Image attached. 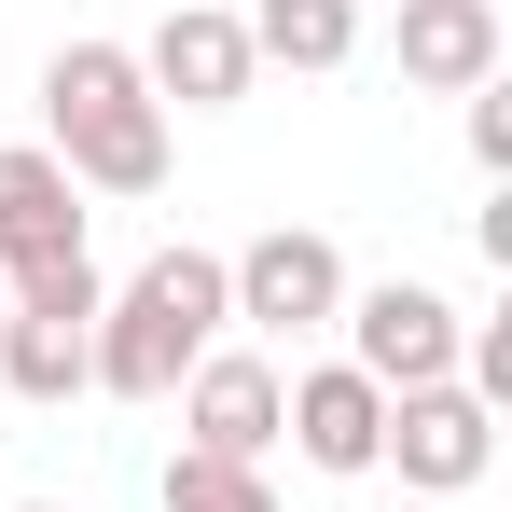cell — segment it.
<instances>
[{"instance_id": "9", "label": "cell", "mask_w": 512, "mask_h": 512, "mask_svg": "<svg viewBox=\"0 0 512 512\" xmlns=\"http://www.w3.org/2000/svg\"><path fill=\"white\" fill-rule=\"evenodd\" d=\"M180 443L194 457H277V360L263 346H208L194 374H180Z\"/></svg>"}, {"instance_id": "8", "label": "cell", "mask_w": 512, "mask_h": 512, "mask_svg": "<svg viewBox=\"0 0 512 512\" xmlns=\"http://www.w3.org/2000/svg\"><path fill=\"white\" fill-rule=\"evenodd\" d=\"M139 84H153V111H236L250 97V28L222 0H180L167 28L139 42Z\"/></svg>"}, {"instance_id": "6", "label": "cell", "mask_w": 512, "mask_h": 512, "mask_svg": "<svg viewBox=\"0 0 512 512\" xmlns=\"http://www.w3.org/2000/svg\"><path fill=\"white\" fill-rule=\"evenodd\" d=\"M346 291H360V277H346V250L319 222H277V236H250V250L222 263V305H236L250 333H319Z\"/></svg>"}, {"instance_id": "2", "label": "cell", "mask_w": 512, "mask_h": 512, "mask_svg": "<svg viewBox=\"0 0 512 512\" xmlns=\"http://www.w3.org/2000/svg\"><path fill=\"white\" fill-rule=\"evenodd\" d=\"M222 333H236L222 263H208V250H153L111 305H97V360H84V388H111V402H180V374H194Z\"/></svg>"}, {"instance_id": "5", "label": "cell", "mask_w": 512, "mask_h": 512, "mask_svg": "<svg viewBox=\"0 0 512 512\" xmlns=\"http://www.w3.org/2000/svg\"><path fill=\"white\" fill-rule=\"evenodd\" d=\"M374 471H402V499H471L485 471H499V416L471 402V388H402L388 402V443H374Z\"/></svg>"}, {"instance_id": "1", "label": "cell", "mask_w": 512, "mask_h": 512, "mask_svg": "<svg viewBox=\"0 0 512 512\" xmlns=\"http://www.w3.org/2000/svg\"><path fill=\"white\" fill-rule=\"evenodd\" d=\"M42 153L70 167V194H167V111H153L125 42H56V70H42Z\"/></svg>"}, {"instance_id": "7", "label": "cell", "mask_w": 512, "mask_h": 512, "mask_svg": "<svg viewBox=\"0 0 512 512\" xmlns=\"http://www.w3.org/2000/svg\"><path fill=\"white\" fill-rule=\"evenodd\" d=\"M277 443H291L305 471L360 485V471H374V443H388V388H374V374H346V360H319V374H277Z\"/></svg>"}, {"instance_id": "16", "label": "cell", "mask_w": 512, "mask_h": 512, "mask_svg": "<svg viewBox=\"0 0 512 512\" xmlns=\"http://www.w3.org/2000/svg\"><path fill=\"white\" fill-rule=\"evenodd\" d=\"M402 512H443V499H402Z\"/></svg>"}, {"instance_id": "3", "label": "cell", "mask_w": 512, "mask_h": 512, "mask_svg": "<svg viewBox=\"0 0 512 512\" xmlns=\"http://www.w3.org/2000/svg\"><path fill=\"white\" fill-rule=\"evenodd\" d=\"M0 305H14V319H0V388H14V402H70L84 360H97V305H111V277L70 250V263L0 277Z\"/></svg>"}, {"instance_id": "11", "label": "cell", "mask_w": 512, "mask_h": 512, "mask_svg": "<svg viewBox=\"0 0 512 512\" xmlns=\"http://www.w3.org/2000/svg\"><path fill=\"white\" fill-rule=\"evenodd\" d=\"M402 84L429 97L499 84V0H402Z\"/></svg>"}, {"instance_id": "10", "label": "cell", "mask_w": 512, "mask_h": 512, "mask_svg": "<svg viewBox=\"0 0 512 512\" xmlns=\"http://www.w3.org/2000/svg\"><path fill=\"white\" fill-rule=\"evenodd\" d=\"M70 250H84V194H70V167H56L42 139H0V277L70 263Z\"/></svg>"}, {"instance_id": "17", "label": "cell", "mask_w": 512, "mask_h": 512, "mask_svg": "<svg viewBox=\"0 0 512 512\" xmlns=\"http://www.w3.org/2000/svg\"><path fill=\"white\" fill-rule=\"evenodd\" d=\"M0 319H14V305H0Z\"/></svg>"}, {"instance_id": "13", "label": "cell", "mask_w": 512, "mask_h": 512, "mask_svg": "<svg viewBox=\"0 0 512 512\" xmlns=\"http://www.w3.org/2000/svg\"><path fill=\"white\" fill-rule=\"evenodd\" d=\"M153 512H277V485H263L250 457H194V443H180L167 485H153Z\"/></svg>"}, {"instance_id": "12", "label": "cell", "mask_w": 512, "mask_h": 512, "mask_svg": "<svg viewBox=\"0 0 512 512\" xmlns=\"http://www.w3.org/2000/svg\"><path fill=\"white\" fill-rule=\"evenodd\" d=\"M250 70H346L360 56V0H250Z\"/></svg>"}, {"instance_id": "4", "label": "cell", "mask_w": 512, "mask_h": 512, "mask_svg": "<svg viewBox=\"0 0 512 512\" xmlns=\"http://www.w3.org/2000/svg\"><path fill=\"white\" fill-rule=\"evenodd\" d=\"M346 374H374L388 402L402 388H457V333H471V305H443L429 277H374V291H346Z\"/></svg>"}, {"instance_id": "15", "label": "cell", "mask_w": 512, "mask_h": 512, "mask_svg": "<svg viewBox=\"0 0 512 512\" xmlns=\"http://www.w3.org/2000/svg\"><path fill=\"white\" fill-rule=\"evenodd\" d=\"M14 512H70V499H14Z\"/></svg>"}, {"instance_id": "14", "label": "cell", "mask_w": 512, "mask_h": 512, "mask_svg": "<svg viewBox=\"0 0 512 512\" xmlns=\"http://www.w3.org/2000/svg\"><path fill=\"white\" fill-rule=\"evenodd\" d=\"M471 167L512 180V97H499V84H471Z\"/></svg>"}]
</instances>
